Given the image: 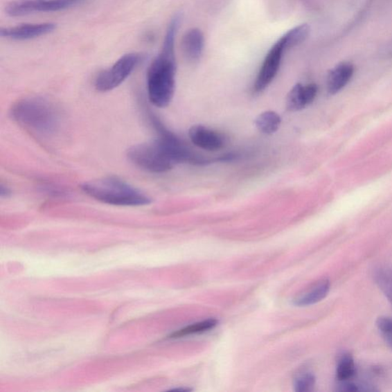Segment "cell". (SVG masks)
Returning a JSON list of instances; mask_svg holds the SVG:
<instances>
[{
    "instance_id": "1",
    "label": "cell",
    "mask_w": 392,
    "mask_h": 392,
    "mask_svg": "<svg viewBox=\"0 0 392 392\" xmlns=\"http://www.w3.org/2000/svg\"><path fill=\"white\" fill-rule=\"evenodd\" d=\"M155 126L159 132L157 139L134 145L127 150L130 161L145 171L154 173L166 172L178 163H186L190 148L165 129L161 123L157 122Z\"/></svg>"
},
{
    "instance_id": "2",
    "label": "cell",
    "mask_w": 392,
    "mask_h": 392,
    "mask_svg": "<svg viewBox=\"0 0 392 392\" xmlns=\"http://www.w3.org/2000/svg\"><path fill=\"white\" fill-rule=\"evenodd\" d=\"M179 14L167 28L161 53L152 61L148 71L147 85L150 103L157 107L168 106L176 89L177 60L175 39L180 26Z\"/></svg>"
},
{
    "instance_id": "3",
    "label": "cell",
    "mask_w": 392,
    "mask_h": 392,
    "mask_svg": "<svg viewBox=\"0 0 392 392\" xmlns=\"http://www.w3.org/2000/svg\"><path fill=\"white\" fill-rule=\"evenodd\" d=\"M90 197L105 204L118 206H141L150 204L149 195L117 177L93 179L82 185Z\"/></svg>"
},
{
    "instance_id": "4",
    "label": "cell",
    "mask_w": 392,
    "mask_h": 392,
    "mask_svg": "<svg viewBox=\"0 0 392 392\" xmlns=\"http://www.w3.org/2000/svg\"><path fill=\"white\" fill-rule=\"evenodd\" d=\"M12 116L20 125L41 135H51L60 125V115L48 100L32 97L20 100L12 108Z\"/></svg>"
},
{
    "instance_id": "5",
    "label": "cell",
    "mask_w": 392,
    "mask_h": 392,
    "mask_svg": "<svg viewBox=\"0 0 392 392\" xmlns=\"http://www.w3.org/2000/svg\"><path fill=\"white\" fill-rule=\"evenodd\" d=\"M142 57L138 53H128L121 57L111 68L100 72L94 82L96 89L100 92H107L118 88L132 74Z\"/></svg>"
},
{
    "instance_id": "6",
    "label": "cell",
    "mask_w": 392,
    "mask_h": 392,
    "mask_svg": "<svg viewBox=\"0 0 392 392\" xmlns=\"http://www.w3.org/2000/svg\"><path fill=\"white\" fill-rule=\"evenodd\" d=\"M84 0H15L6 6L7 15L19 17L35 12H59L71 8Z\"/></svg>"
},
{
    "instance_id": "7",
    "label": "cell",
    "mask_w": 392,
    "mask_h": 392,
    "mask_svg": "<svg viewBox=\"0 0 392 392\" xmlns=\"http://www.w3.org/2000/svg\"><path fill=\"white\" fill-rule=\"evenodd\" d=\"M284 42L280 39L267 54L253 84V92L264 91L277 75L282 60L283 53L286 51Z\"/></svg>"
},
{
    "instance_id": "8",
    "label": "cell",
    "mask_w": 392,
    "mask_h": 392,
    "mask_svg": "<svg viewBox=\"0 0 392 392\" xmlns=\"http://www.w3.org/2000/svg\"><path fill=\"white\" fill-rule=\"evenodd\" d=\"M57 25L53 23L24 24L10 28H1V37L17 41L30 40L53 33Z\"/></svg>"
},
{
    "instance_id": "9",
    "label": "cell",
    "mask_w": 392,
    "mask_h": 392,
    "mask_svg": "<svg viewBox=\"0 0 392 392\" xmlns=\"http://www.w3.org/2000/svg\"><path fill=\"white\" fill-rule=\"evenodd\" d=\"M188 136L195 146L207 151L220 150L226 145V138L222 134L202 125L193 126Z\"/></svg>"
},
{
    "instance_id": "10",
    "label": "cell",
    "mask_w": 392,
    "mask_h": 392,
    "mask_svg": "<svg viewBox=\"0 0 392 392\" xmlns=\"http://www.w3.org/2000/svg\"><path fill=\"white\" fill-rule=\"evenodd\" d=\"M317 91V86L315 84H296L288 93L286 103L287 110L292 112L303 110L313 103Z\"/></svg>"
},
{
    "instance_id": "11",
    "label": "cell",
    "mask_w": 392,
    "mask_h": 392,
    "mask_svg": "<svg viewBox=\"0 0 392 392\" xmlns=\"http://www.w3.org/2000/svg\"><path fill=\"white\" fill-rule=\"evenodd\" d=\"M204 48V35L199 28L188 30L181 39V49L188 61L198 62Z\"/></svg>"
},
{
    "instance_id": "12",
    "label": "cell",
    "mask_w": 392,
    "mask_h": 392,
    "mask_svg": "<svg viewBox=\"0 0 392 392\" xmlns=\"http://www.w3.org/2000/svg\"><path fill=\"white\" fill-rule=\"evenodd\" d=\"M354 73V66L351 63L343 62L337 65L330 72L328 78V90L335 94L342 90L350 81Z\"/></svg>"
},
{
    "instance_id": "13",
    "label": "cell",
    "mask_w": 392,
    "mask_h": 392,
    "mask_svg": "<svg viewBox=\"0 0 392 392\" xmlns=\"http://www.w3.org/2000/svg\"><path fill=\"white\" fill-rule=\"evenodd\" d=\"M330 289V283L328 280H319L306 292L296 296L294 301L297 307H307L321 301L328 296Z\"/></svg>"
},
{
    "instance_id": "14",
    "label": "cell",
    "mask_w": 392,
    "mask_h": 392,
    "mask_svg": "<svg viewBox=\"0 0 392 392\" xmlns=\"http://www.w3.org/2000/svg\"><path fill=\"white\" fill-rule=\"evenodd\" d=\"M255 123L260 132L271 135L278 132L281 125V118L278 113L268 111L259 114Z\"/></svg>"
},
{
    "instance_id": "15",
    "label": "cell",
    "mask_w": 392,
    "mask_h": 392,
    "mask_svg": "<svg viewBox=\"0 0 392 392\" xmlns=\"http://www.w3.org/2000/svg\"><path fill=\"white\" fill-rule=\"evenodd\" d=\"M374 280L384 295L392 303V266L377 267L374 271Z\"/></svg>"
},
{
    "instance_id": "16",
    "label": "cell",
    "mask_w": 392,
    "mask_h": 392,
    "mask_svg": "<svg viewBox=\"0 0 392 392\" xmlns=\"http://www.w3.org/2000/svg\"><path fill=\"white\" fill-rule=\"evenodd\" d=\"M310 33V28L308 24H302L289 30L282 36L280 39L284 42L286 49L299 46L306 41Z\"/></svg>"
},
{
    "instance_id": "17",
    "label": "cell",
    "mask_w": 392,
    "mask_h": 392,
    "mask_svg": "<svg viewBox=\"0 0 392 392\" xmlns=\"http://www.w3.org/2000/svg\"><path fill=\"white\" fill-rule=\"evenodd\" d=\"M355 374V365L352 355L345 353L340 357L337 368V377L341 382H346Z\"/></svg>"
},
{
    "instance_id": "18",
    "label": "cell",
    "mask_w": 392,
    "mask_h": 392,
    "mask_svg": "<svg viewBox=\"0 0 392 392\" xmlns=\"http://www.w3.org/2000/svg\"><path fill=\"white\" fill-rule=\"evenodd\" d=\"M217 323V321H216V319H208V321L188 326H187V328H185L183 330H180L176 332H174L171 337L180 338L188 335H192V334L206 332L209 330L213 329Z\"/></svg>"
},
{
    "instance_id": "19",
    "label": "cell",
    "mask_w": 392,
    "mask_h": 392,
    "mask_svg": "<svg viewBox=\"0 0 392 392\" xmlns=\"http://www.w3.org/2000/svg\"><path fill=\"white\" fill-rule=\"evenodd\" d=\"M316 379L314 374L305 373L297 377L295 380L294 388L296 391L309 392L314 390Z\"/></svg>"
},
{
    "instance_id": "20",
    "label": "cell",
    "mask_w": 392,
    "mask_h": 392,
    "mask_svg": "<svg viewBox=\"0 0 392 392\" xmlns=\"http://www.w3.org/2000/svg\"><path fill=\"white\" fill-rule=\"evenodd\" d=\"M377 328L381 330L384 335H392V317H380L376 321Z\"/></svg>"
},
{
    "instance_id": "21",
    "label": "cell",
    "mask_w": 392,
    "mask_h": 392,
    "mask_svg": "<svg viewBox=\"0 0 392 392\" xmlns=\"http://www.w3.org/2000/svg\"><path fill=\"white\" fill-rule=\"evenodd\" d=\"M10 194V191L8 188L1 185L0 186V195H1V197H7Z\"/></svg>"
},
{
    "instance_id": "22",
    "label": "cell",
    "mask_w": 392,
    "mask_h": 392,
    "mask_svg": "<svg viewBox=\"0 0 392 392\" xmlns=\"http://www.w3.org/2000/svg\"><path fill=\"white\" fill-rule=\"evenodd\" d=\"M386 337V341L389 346L392 348V335H384Z\"/></svg>"
}]
</instances>
